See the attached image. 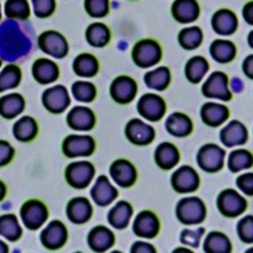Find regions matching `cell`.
<instances>
[{
  "instance_id": "cell-10",
  "label": "cell",
  "mask_w": 253,
  "mask_h": 253,
  "mask_svg": "<svg viewBox=\"0 0 253 253\" xmlns=\"http://www.w3.org/2000/svg\"><path fill=\"white\" fill-rule=\"evenodd\" d=\"M200 176L191 166H181L171 176V186L178 194L194 193L199 189Z\"/></svg>"
},
{
  "instance_id": "cell-3",
  "label": "cell",
  "mask_w": 253,
  "mask_h": 253,
  "mask_svg": "<svg viewBox=\"0 0 253 253\" xmlns=\"http://www.w3.org/2000/svg\"><path fill=\"white\" fill-rule=\"evenodd\" d=\"M216 207L219 213L225 218H237L246 211L248 202L243 196L239 195L236 190L225 189L218 195Z\"/></svg>"
},
{
  "instance_id": "cell-26",
  "label": "cell",
  "mask_w": 253,
  "mask_h": 253,
  "mask_svg": "<svg viewBox=\"0 0 253 253\" xmlns=\"http://www.w3.org/2000/svg\"><path fill=\"white\" fill-rule=\"evenodd\" d=\"M167 133L176 138H184L193 133L194 124L184 113H172L170 117H167V121L165 123Z\"/></svg>"
},
{
  "instance_id": "cell-49",
  "label": "cell",
  "mask_w": 253,
  "mask_h": 253,
  "mask_svg": "<svg viewBox=\"0 0 253 253\" xmlns=\"http://www.w3.org/2000/svg\"><path fill=\"white\" fill-rule=\"evenodd\" d=\"M237 186L239 187L241 191L246 194L248 196L253 195V173L248 172L245 175H241L236 181Z\"/></svg>"
},
{
  "instance_id": "cell-1",
  "label": "cell",
  "mask_w": 253,
  "mask_h": 253,
  "mask_svg": "<svg viewBox=\"0 0 253 253\" xmlns=\"http://www.w3.org/2000/svg\"><path fill=\"white\" fill-rule=\"evenodd\" d=\"M176 218L185 225L200 224L207 218V207L198 196L182 198L176 205Z\"/></svg>"
},
{
  "instance_id": "cell-30",
  "label": "cell",
  "mask_w": 253,
  "mask_h": 253,
  "mask_svg": "<svg viewBox=\"0 0 253 253\" xmlns=\"http://www.w3.org/2000/svg\"><path fill=\"white\" fill-rule=\"evenodd\" d=\"M26 109V100L20 94H9L0 99V114L4 119H13Z\"/></svg>"
},
{
  "instance_id": "cell-21",
  "label": "cell",
  "mask_w": 253,
  "mask_h": 253,
  "mask_svg": "<svg viewBox=\"0 0 253 253\" xmlns=\"http://www.w3.org/2000/svg\"><path fill=\"white\" fill-rule=\"evenodd\" d=\"M238 26V18L230 9H219L211 17V27L218 36L234 35Z\"/></svg>"
},
{
  "instance_id": "cell-18",
  "label": "cell",
  "mask_w": 253,
  "mask_h": 253,
  "mask_svg": "<svg viewBox=\"0 0 253 253\" xmlns=\"http://www.w3.org/2000/svg\"><path fill=\"white\" fill-rule=\"evenodd\" d=\"M67 126L74 130H91L96 124L95 113L87 107H74L67 114Z\"/></svg>"
},
{
  "instance_id": "cell-13",
  "label": "cell",
  "mask_w": 253,
  "mask_h": 253,
  "mask_svg": "<svg viewBox=\"0 0 253 253\" xmlns=\"http://www.w3.org/2000/svg\"><path fill=\"white\" fill-rule=\"evenodd\" d=\"M71 99L69 96V91L63 85L48 87L42 94V104L52 114H61L69 108Z\"/></svg>"
},
{
  "instance_id": "cell-50",
  "label": "cell",
  "mask_w": 253,
  "mask_h": 253,
  "mask_svg": "<svg viewBox=\"0 0 253 253\" xmlns=\"http://www.w3.org/2000/svg\"><path fill=\"white\" fill-rule=\"evenodd\" d=\"M156 248L147 242H135L130 247V253H155Z\"/></svg>"
},
{
  "instance_id": "cell-19",
  "label": "cell",
  "mask_w": 253,
  "mask_h": 253,
  "mask_svg": "<svg viewBox=\"0 0 253 253\" xmlns=\"http://www.w3.org/2000/svg\"><path fill=\"white\" fill-rule=\"evenodd\" d=\"M92 200L98 207H108L118 198V190L110 184L107 176L100 175L96 178L94 187L90 191Z\"/></svg>"
},
{
  "instance_id": "cell-23",
  "label": "cell",
  "mask_w": 253,
  "mask_h": 253,
  "mask_svg": "<svg viewBox=\"0 0 253 253\" xmlns=\"http://www.w3.org/2000/svg\"><path fill=\"white\" fill-rule=\"evenodd\" d=\"M32 75L41 85H48L57 80L60 76V69L52 60L38 58L32 66Z\"/></svg>"
},
{
  "instance_id": "cell-14",
  "label": "cell",
  "mask_w": 253,
  "mask_h": 253,
  "mask_svg": "<svg viewBox=\"0 0 253 253\" xmlns=\"http://www.w3.org/2000/svg\"><path fill=\"white\" fill-rule=\"evenodd\" d=\"M124 133L126 139L135 146H148L156 137L155 128L137 118L130 119L126 123Z\"/></svg>"
},
{
  "instance_id": "cell-4",
  "label": "cell",
  "mask_w": 253,
  "mask_h": 253,
  "mask_svg": "<svg viewBox=\"0 0 253 253\" xmlns=\"http://www.w3.org/2000/svg\"><path fill=\"white\" fill-rule=\"evenodd\" d=\"M225 151L214 143H208L200 147L198 155H196V162L198 166L203 171L208 173H215L220 171L224 166Z\"/></svg>"
},
{
  "instance_id": "cell-41",
  "label": "cell",
  "mask_w": 253,
  "mask_h": 253,
  "mask_svg": "<svg viewBox=\"0 0 253 253\" xmlns=\"http://www.w3.org/2000/svg\"><path fill=\"white\" fill-rule=\"evenodd\" d=\"M22 81V71L17 65H8L1 70L0 74V91L17 87Z\"/></svg>"
},
{
  "instance_id": "cell-12",
  "label": "cell",
  "mask_w": 253,
  "mask_h": 253,
  "mask_svg": "<svg viewBox=\"0 0 253 253\" xmlns=\"http://www.w3.org/2000/svg\"><path fill=\"white\" fill-rule=\"evenodd\" d=\"M138 92V85L134 79L129 76L121 75L114 79L110 85V96L115 103L126 105L134 100Z\"/></svg>"
},
{
  "instance_id": "cell-9",
  "label": "cell",
  "mask_w": 253,
  "mask_h": 253,
  "mask_svg": "<svg viewBox=\"0 0 253 253\" xmlns=\"http://www.w3.org/2000/svg\"><path fill=\"white\" fill-rule=\"evenodd\" d=\"M229 80L224 72L215 71L208 78L202 86V94L205 98L219 99L223 101L232 100V92L229 90Z\"/></svg>"
},
{
  "instance_id": "cell-47",
  "label": "cell",
  "mask_w": 253,
  "mask_h": 253,
  "mask_svg": "<svg viewBox=\"0 0 253 253\" xmlns=\"http://www.w3.org/2000/svg\"><path fill=\"white\" fill-rule=\"evenodd\" d=\"M35 8V14L38 18H48L56 10L55 0H33L32 1Z\"/></svg>"
},
{
  "instance_id": "cell-11",
  "label": "cell",
  "mask_w": 253,
  "mask_h": 253,
  "mask_svg": "<svg viewBox=\"0 0 253 253\" xmlns=\"http://www.w3.org/2000/svg\"><path fill=\"white\" fill-rule=\"evenodd\" d=\"M166 109V101L156 94H144L137 103L138 114L150 122L161 121Z\"/></svg>"
},
{
  "instance_id": "cell-27",
  "label": "cell",
  "mask_w": 253,
  "mask_h": 253,
  "mask_svg": "<svg viewBox=\"0 0 253 253\" xmlns=\"http://www.w3.org/2000/svg\"><path fill=\"white\" fill-rule=\"evenodd\" d=\"M200 117L208 126H220L229 118V109L225 105L216 103H207L202 107Z\"/></svg>"
},
{
  "instance_id": "cell-17",
  "label": "cell",
  "mask_w": 253,
  "mask_h": 253,
  "mask_svg": "<svg viewBox=\"0 0 253 253\" xmlns=\"http://www.w3.org/2000/svg\"><path fill=\"white\" fill-rule=\"evenodd\" d=\"M133 232L139 238L152 239L160 233V220L151 210H143L135 216L133 223Z\"/></svg>"
},
{
  "instance_id": "cell-37",
  "label": "cell",
  "mask_w": 253,
  "mask_h": 253,
  "mask_svg": "<svg viewBox=\"0 0 253 253\" xmlns=\"http://www.w3.org/2000/svg\"><path fill=\"white\" fill-rule=\"evenodd\" d=\"M144 83L150 89L164 91L171 83V72L166 66L157 67L153 71L147 72L144 75Z\"/></svg>"
},
{
  "instance_id": "cell-51",
  "label": "cell",
  "mask_w": 253,
  "mask_h": 253,
  "mask_svg": "<svg viewBox=\"0 0 253 253\" xmlns=\"http://www.w3.org/2000/svg\"><path fill=\"white\" fill-rule=\"evenodd\" d=\"M252 62H253V56L250 55L243 62V72H245V75L248 76L250 79H253V71H252Z\"/></svg>"
},
{
  "instance_id": "cell-35",
  "label": "cell",
  "mask_w": 253,
  "mask_h": 253,
  "mask_svg": "<svg viewBox=\"0 0 253 253\" xmlns=\"http://www.w3.org/2000/svg\"><path fill=\"white\" fill-rule=\"evenodd\" d=\"M85 38L91 47L101 48V47H105L109 43L112 35H110V29L105 24L92 23L86 28Z\"/></svg>"
},
{
  "instance_id": "cell-16",
  "label": "cell",
  "mask_w": 253,
  "mask_h": 253,
  "mask_svg": "<svg viewBox=\"0 0 253 253\" xmlns=\"http://www.w3.org/2000/svg\"><path fill=\"white\" fill-rule=\"evenodd\" d=\"M109 173L115 184L119 187H124V189L132 187L137 181V177H138L134 165L128 160H124V158H119L110 165Z\"/></svg>"
},
{
  "instance_id": "cell-38",
  "label": "cell",
  "mask_w": 253,
  "mask_h": 253,
  "mask_svg": "<svg viewBox=\"0 0 253 253\" xmlns=\"http://www.w3.org/2000/svg\"><path fill=\"white\" fill-rule=\"evenodd\" d=\"M0 234L8 241L17 242L22 237L23 230L14 214H5L0 216Z\"/></svg>"
},
{
  "instance_id": "cell-39",
  "label": "cell",
  "mask_w": 253,
  "mask_h": 253,
  "mask_svg": "<svg viewBox=\"0 0 253 253\" xmlns=\"http://www.w3.org/2000/svg\"><path fill=\"white\" fill-rule=\"evenodd\" d=\"M203 38L204 36H203L202 28L196 26L181 29L177 36L178 44L187 51L200 47V44L203 43Z\"/></svg>"
},
{
  "instance_id": "cell-22",
  "label": "cell",
  "mask_w": 253,
  "mask_h": 253,
  "mask_svg": "<svg viewBox=\"0 0 253 253\" xmlns=\"http://www.w3.org/2000/svg\"><path fill=\"white\" fill-rule=\"evenodd\" d=\"M219 137H220V142L225 147H237L247 143L250 135H248V129L245 124L238 121H232L220 130Z\"/></svg>"
},
{
  "instance_id": "cell-28",
  "label": "cell",
  "mask_w": 253,
  "mask_h": 253,
  "mask_svg": "<svg viewBox=\"0 0 253 253\" xmlns=\"http://www.w3.org/2000/svg\"><path fill=\"white\" fill-rule=\"evenodd\" d=\"M180 161V152L177 147L170 142L158 144L155 151V162L162 170H171Z\"/></svg>"
},
{
  "instance_id": "cell-20",
  "label": "cell",
  "mask_w": 253,
  "mask_h": 253,
  "mask_svg": "<svg viewBox=\"0 0 253 253\" xmlns=\"http://www.w3.org/2000/svg\"><path fill=\"white\" fill-rule=\"evenodd\" d=\"M66 215L69 220L74 224H85L91 218L92 207L86 198L78 196V198L71 199L67 203Z\"/></svg>"
},
{
  "instance_id": "cell-29",
  "label": "cell",
  "mask_w": 253,
  "mask_h": 253,
  "mask_svg": "<svg viewBox=\"0 0 253 253\" xmlns=\"http://www.w3.org/2000/svg\"><path fill=\"white\" fill-rule=\"evenodd\" d=\"M133 215V208L132 205L129 204L128 202H122L117 203L114 208L109 210V213H108V221H109V224L112 225L113 228L115 229H126L129 224V220Z\"/></svg>"
},
{
  "instance_id": "cell-36",
  "label": "cell",
  "mask_w": 253,
  "mask_h": 253,
  "mask_svg": "<svg viewBox=\"0 0 253 253\" xmlns=\"http://www.w3.org/2000/svg\"><path fill=\"white\" fill-rule=\"evenodd\" d=\"M203 248L207 253H230L232 242L221 232H210L205 238Z\"/></svg>"
},
{
  "instance_id": "cell-6",
  "label": "cell",
  "mask_w": 253,
  "mask_h": 253,
  "mask_svg": "<svg viewBox=\"0 0 253 253\" xmlns=\"http://www.w3.org/2000/svg\"><path fill=\"white\" fill-rule=\"evenodd\" d=\"M20 218L27 229L37 230L48 219V209L46 204L37 199H32L20 208Z\"/></svg>"
},
{
  "instance_id": "cell-46",
  "label": "cell",
  "mask_w": 253,
  "mask_h": 253,
  "mask_svg": "<svg viewBox=\"0 0 253 253\" xmlns=\"http://www.w3.org/2000/svg\"><path fill=\"white\" fill-rule=\"evenodd\" d=\"M205 228H198L195 230L190 229H184L180 234V241H181L182 245L190 246L193 248H198L200 245V239L204 236Z\"/></svg>"
},
{
  "instance_id": "cell-31",
  "label": "cell",
  "mask_w": 253,
  "mask_h": 253,
  "mask_svg": "<svg viewBox=\"0 0 253 253\" xmlns=\"http://www.w3.org/2000/svg\"><path fill=\"white\" fill-rule=\"evenodd\" d=\"M210 56L218 63H229L236 58L237 47L232 41L215 40L210 44Z\"/></svg>"
},
{
  "instance_id": "cell-44",
  "label": "cell",
  "mask_w": 253,
  "mask_h": 253,
  "mask_svg": "<svg viewBox=\"0 0 253 253\" xmlns=\"http://www.w3.org/2000/svg\"><path fill=\"white\" fill-rule=\"evenodd\" d=\"M85 10L92 18H103L109 13L108 0H85Z\"/></svg>"
},
{
  "instance_id": "cell-52",
  "label": "cell",
  "mask_w": 253,
  "mask_h": 253,
  "mask_svg": "<svg viewBox=\"0 0 253 253\" xmlns=\"http://www.w3.org/2000/svg\"><path fill=\"white\" fill-rule=\"evenodd\" d=\"M252 9H253V3L250 1V3L246 4V6L243 8V17H245V20L247 22L250 26L253 24V19H252Z\"/></svg>"
},
{
  "instance_id": "cell-34",
  "label": "cell",
  "mask_w": 253,
  "mask_h": 253,
  "mask_svg": "<svg viewBox=\"0 0 253 253\" xmlns=\"http://www.w3.org/2000/svg\"><path fill=\"white\" fill-rule=\"evenodd\" d=\"M209 62L203 56H194L185 65V76L191 84H199L209 71Z\"/></svg>"
},
{
  "instance_id": "cell-5",
  "label": "cell",
  "mask_w": 253,
  "mask_h": 253,
  "mask_svg": "<svg viewBox=\"0 0 253 253\" xmlns=\"http://www.w3.org/2000/svg\"><path fill=\"white\" fill-rule=\"evenodd\" d=\"M95 176V167L89 161H76L70 164L65 170L66 182L74 189L87 187Z\"/></svg>"
},
{
  "instance_id": "cell-33",
  "label": "cell",
  "mask_w": 253,
  "mask_h": 253,
  "mask_svg": "<svg viewBox=\"0 0 253 253\" xmlns=\"http://www.w3.org/2000/svg\"><path fill=\"white\" fill-rule=\"evenodd\" d=\"M13 134L15 139L19 142H31L37 137L38 124L35 118L32 117H22L19 121L15 122L13 126Z\"/></svg>"
},
{
  "instance_id": "cell-43",
  "label": "cell",
  "mask_w": 253,
  "mask_h": 253,
  "mask_svg": "<svg viewBox=\"0 0 253 253\" xmlns=\"http://www.w3.org/2000/svg\"><path fill=\"white\" fill-rule=\"evenodd\" d=\"M72 95L81 103H91L96 98V87L87 81H76L72 84Z\"/></svg>"
},
{
  "instance_id": "cell-7",
  "label": "cell",
  "mask_w": 253,
  "mask_h": 253,
  "mask_svg": "<svg viewBox=\"0 0 253 253\" xmlns=\"http://www.w3.org/2000/svg\"><path fill=\"white\" fill-rule=\"evenodd\" d=\"M96 143L91 135L71 134L63 139L62 153L69 158L89 157L95 152Z\"/></svg>"
},
{
  "instance_id": "cell-15",
  "label": "cell",
  "mask_w": 253,
  "mask_h": 253,
  "mask_svg": "<svg viewBox=\"0 0 253 253\" xmlns=\"http://www.w3.org/2000/svg\"><path fill=\"white\" fill-rule=\"evenodd\" d=\"M67 228L60 220H52L41 233V243L49 251H57L66 245Z\"/></svg>"
},
{
  "instance_id": "cell-40",
  "label": "cell",
  "mask_w": 253,
  "mask_h": 253,
  "mask_svg": "<svg viewBox=\"0 0 253 253\" xmlns=\"http://www.w3.org/2000/svg\"><path fill=\"white\" fill-rule=\"evenodd\" d=\"M253 157L252 153L247 150H236L233 152H230L229 157H228V169L230 172L237 173L242 170H247L250 167H252Z\"/></svg>"
},
{
  "instance_id": "cell-8",
  "label": "cell",
  "mask_w": 253,
  "mask_h": 253,
  "mask_svg": "<svg viewBox=\"0 0 253 253\" xmlns=\"http://www.w3.org/2000/svg\"><path fill=\"white\" fill-rule=\"evenodd\" d=\"M38 46L41 51L55 58L66 57L69 53V43L60 32L46 31L38 37Z\"/></svg>"
},
{
  "instance_id": "cell-2",
  "label": "cell",
  "mask_w": 253,
  "mask_h": 253,
  "mask_svg": "<svg viewBox=\"0 0 253 253\" xmlns=\"http://www.w3.org/2000/svg\"><path fill=\"white\" fill-rule=\"evenodd\" d=\"M133 62L141 69H147L157 65L162 58V48L157 41L141 40L132 49Z\"/></svg>"
},
{
  "instance_id": "cell-48",
  "label": "cell",
  "mask_w": 253,
  "mask_h": 253,
  "mask_svg": "<svg viewBox=\"0 0 253 253\" xmlns=\"http://www.w3.org/2000/svg\"><path fill=\"white\" fill-rule=\"evenodd\" d=\"M15 155V150L12 144L6 141H0V166L4 167L10 164Z\"/></svg>"
},
{
  "instance_id": "cell-42",
  "label": "cell",
  "mask_w": 253,
  "mask_h": 253,
  "mask_svg": "<svg viewBox=\"0 0 253 253\" xmlns=\"http://www.w3.org/2000/svg\"><path fill=\"white\" fill-rule=\"evenodd\" d=\"M4 13L10 19H28L31 9L27 0H8L4 4Z\"/></svg>"
},
{
  "instance_id": "cell-24",
  "label": "cell",
  "mask_w": 253,
  "mask_h": 253,
  "mask_svg": "<svg viewBox=\"0 0 253 253\" xmlns=\"http://www.w3.org/2000/svg\"><path fill=\"white\" fill-rule=\"evenodd\" d=\"M115 243V236L109 228L96 225L87 234V245L94 252H105Z\"/></svg>"
},
{
  "instance_id": "cell-32",
  "label": "cell",
  "mask_w": 253,
  "mask_h": 253,
  "mask_svg": "<svg viewBox=\"0 0 253 253\" xmlns=\"http://www.w3.org/2000/svg\"><path fill=\"white\" fill-rule=\"evenodd\" d=\"M72 69L80 78H94L99 72V61L90 53H81L72 62Z\"/></svg>"
},
{
  "instance_id": "cell-45",
  "label": "cell",
  "mask_w": 253,
  "mask_h": 253,
  "mask_svg": "<svg viewBox=\"0 0 253 253\" xmlns=\"http://www.w3.org/2000/svg\"><path fill=\"white\" fill-rule=\"evenodd\" d=\"M237 234L242 242L247 245L253 243V216L247 215L242 218L237 224Z\"/></svg>"
},
{
  "instance_id": "cell-25",
  "label": "cell",
  "mask_w": 253,
  "mask_h": 253,
  "mask_svg": "<svg viewBox=\"0 0 253 253\" xmlns=\"http://www.w3.org/2000/svg\"><path fill=\"white\" fill-rule=\"evenodd\" d=\"M171 13L178 23H193L200 15V5L195 0H176L172 4Z\"/></svg>"
}]
</instances>
